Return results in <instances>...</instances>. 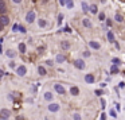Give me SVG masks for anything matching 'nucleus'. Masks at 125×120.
Segmentation results:
<instances>
[{"label":"nucleus","mask_w":125,"mask_h":120,"mask_svg":"<svg viewBox=\"0 0 125 120\" xmlns=\"http://www.w3.org/2000/svg\"><path fill=\"white\" fill-rule=\"evenodd\" d=\"M54 89H55V92L59 93V94H65V93H66L65 88L62 86L61 84H55V85H54Z\"/></svg>","instance_id":"nucleus-1"},{"label":"nucleus","mask_w":125,"mask_h":120,"mask_svg":"<svg viewBox=\"0 0 125 120\" xmlns=\"http://www.w3.org/2000/svg\"><path fill=\"white\" fill-rule=\"evenodd\" d=\"M26 20H27V23H32L34 20H35V12L34 11H30L26 15Z\"/></svg>","instance_id":"nucleus-2"},{"label":"nucleus","mask_w":125,"mask_h":120,"mask_svg":"<svg viewBox=\"0 0 125 120\" xmlns=\"http://www.w3.org/2000/svg\"><path fill=\"white\" fill-rule=\"evenodd\" d=\"M10 115H11V112L8 109H1L0 111V119H8Z\"/></svg>","instance_id":"nucleus-3"},{"label":"nucleus","mask_w":125,"mask_h":120,"mask_svg":"<svg viewBox=\"0 0 125 120\" xmlns=\"http://www.w3.org/2000/svg\"><path fill=\"white\" fill-rule=\"evenodd\" d=\"M16 73H18V76H20V77H23L26 73H27V69H26V66H19L16 69Z\"/></svg>","instance_id":"nucleus-4"},{"label":"nucleus","mask_w":125,"mask_h":120,"mask_svg":"<svg viewBox=\"0 0 125 120\" xmlns=\"http://www.w3.org/2000/svg\"><path fill=\"white\" fill-rule=\"evenodd\" d=\"M59 104H55V103H51L49 105V111L50 112H58V111H59Z\"/></svg>","instance_id":"nucleus-5"},{"label":"nucleus","mask_w":125,"mask_h":120,"mask_svg":"<svg viewBox=\"0 0 125 120\" xmlns=\"http://www.w3.org/2000/svg\"><path fill=\"white\" fill-rule=\"evenodd\" d=\"M74 65H75V68L79 69V70L85 69V62H83V60H77L75 62H74Z\"/></svg>","instance_id":"nucleus-6"},{"label":"nucleus","mask_w":125,"mask_h":120,"mask_svg":"<svg viewBox=\"0 0 125 120\" xmlns=\"http://www.w3.org/2000/svg\"><path fill=\"white\" fill-rule=\"evenodd\" d=\"M70 93L73 94V96H78V94H79V88L78 86H71L70 88Z\"/></svg>","instance_id":"nucleus-7"},{"label":"nucleus","mask_w":125,"mask_h":120,"mask_svg":"<svg viewBox=\"0 0 125 120\" xmlns=\"http://www.w3.org/2000/svg\"><path fill=\"white\" fill-rule=\"evenodd\" d=\"M85 81H86L87 84H93V82H94V76H93V74H86V76H85Z\"/></svg>","instance_id":"nucleus-8"},{"label":"nucleus","mask_w":125,"mask_h":120,"mask_svg":"<svg viewBox=\"0 0 125 120\" xmlns=\"http://www.w3.org/2000/svg\"><path fill=\"white\" fill-rule=\"evenodd\" d=\"M89 46H90L92 49H94V50L100 49V43H98V42H94V41H90V42H89Z\"/></svg>","instance_id":"nucleus-9"},{"label":"nucleus","mask_w":125,"mask_h":120,"mask_svg":"<svg viewBox=\"0 0 125 120\" xmlns=\"http://www.w3.org/2000/svg\"><path fill=\"white\" fill-rule=\"evenodd\" d=\"M61 47L63 50H69L70 49V43L67 42V41H62V43H61Z\"/></svg>","instance_id":"nucleus-10"},{"label":"nucleus","mask_w":125,"mask_h":120,"mask_svg":"<svg viewBox=\"0 0 125 120\" xmlns=\"http://www.w3.org/2000/svg\"><path fill=\"white\" fill-rule=\"evenodd\" d=\"M4 12H6V1L0 0V14H4Z\"/></svg>","instance_id":"nucleus-11"},{"label":"nucleus","mask_w":125,"mask_h":120,"mask_svg":"<svg viewBox=\"0 0 125 120\" xmlns=\"http://www.w3.org/2000/svg\"><path fill=\"white\" fill-rule=\"evenodd\" d=\"M55 60H57V62H58V64H62V62H65L66 57H65V55H62V54H58Z\"/></svg>","instance_id":"nucleus-12"},{"label":"nucleus","mask_w":125,"mask_h":120,"mask_svg":"<svg viewBox=\"0 0 125 120\" xmlns=\"http://www.w3.org/2000/svg\"><path fill=\"white\" fill-rule=\"evenodd\" d=\"M82 23H83V26H85V27H87V28L92 27V22H90V20H89L87 18H85V19L82 20Z\"/></svg>","instance_id":"nucleus-13"},{"label":"nucleus","mask_w":125,"mask_h":120,"mask_svg":"<svg viewBox=\"0 0 125 120\" xmlns=\"http://www.w3.org/2000/svg\"><path fill=\"white\" fill-rule=\"evenodd\" d=\"M0 22L3 23L4 26H7V24L10 23V19H8V16H1V18H0Z\"/></svg>","instance_id":"nucleus-14"},{"label":"nucleus","mask_w":125,"mask_h":120,"mask_svg":"<svg viewBox=\"0 0 125 120\" xmlns=\"http://www.w3.org/2000/svg\"><path fill=\"white\" fill-rule=\"evenodd\" d=\"M89 10H90V12H92V14H97V12H98V8H97V6H96V4H92V6L89 7Z\"/></svg>","instance_id":"nucleus-15"},{"label":"nucleus","mask_w":125,"mask_h":120,"mask_svg":"<svg viewBox=\"0 0 125 120\" xmlns=\"http://www.w3.org/2000/svg\"><path fill=\"white\" fill-rule=\"evenodd\" d=\"M38 73L40 74V76H46V73H47V71H46V69H44L43 66H39V68H38Z\"/></svg>","instance_id":"nucleus-16"},{"label":"nucleus","mask_w":125,"mask_h":120,"mask_svg":"<svg viewBox=\"0 0 125 120\" xmlns=\"http://www.w3.org/2000/svg\"><path fill=\"white\" fill-rule=\"evenodd\" d=\"M19 51L20 53H26V45L24 43H19Z\"/></svg>","instance_id":"nucleus-17"},{"label":"nucleus","mask_w":125,"mask_h":120,"mask_svg":"<svg viewBox=\"0 0 125 120\" xmlns=\"http://www.w3.org/2000/svg\"><path fill=\"white\" fill-rule=\"evenodd\" d=\"M15 55H16V53L12 51V50H8V51H7V57H10V58H14Z\"/></svg>","instance_id":"nucleus-18"},{"label":"nucleus","mask_w":125,"mask_h":120,"mask_svg":"<svg viewBox=\"0 0 125 120\" xmlns=\"http://www.w3.org/2000/svg\"><path fill=\"white\" fill-rule=\"evenodd\" d=\"M108 39L110 41V42H114V35H113L112 31H109V33H108Z\"/></svg>","instance_id":"nucleus-19"},{"label":"nucleus","mask_w":125,"mask_h":120,"mask_svg":"<svg viewBox=\"0 0 125 120\" xmlns=\"http://www.w3.org/2000/svg\"><path fill=\"white\" fill-rule=\"evenodd\" d=\"M39 27H46V24H47V23H46V20H44V19H39Z\"/></svg>","instance_id":"nucleus-20"},{"label":"nucleus","mask_w":125,"mask_h":120,"mask_svg":"<svg viewBox=\"0 0 125 120\" xmlns=\"http://www.w3.org/2000/svg\"><path fill=\"white\" fill-rule=\"evenodd\" d=\"M82 11H83V12H87V11H89V6H87L85 1L82 3Z\"/></svg>","instance_id":"nucleus-21"},{"label":"nucleus","mask_w":125,"mask_h":120,"mask_svg":"<svg viewBox=\"0 0 125 120\" xmlns=\"http://www.w3.org/2000/svg\"><path fill=\"white\" fill-rule=\"evenodd\" d=\"M110 71H112V74H116V73L118 71V69H117V66L114 65V64H113V66L110 68Z\"/></svg>","instance_id":"nucleus-22"},{"label":"nucleus","mask_w":125,"mask_h":120,"mask_svg":"<svg viewBox=\"0 0 125 120\" xmlns=\"http://www.w3.org/2000/svg\"><path fill=\"white\" fill-rule=\"evenodd\" d=\"M44 98H46V100H49V101H50V100L53 98V94H51L50 92H46V93H44Z\"/></svg>","instance_id":"nucleus-23"},{"label":"nucleus","mask_w":125,"mask_h":120,"mask_svg":"<svg viewBox=\"0 0 125 120\" xmlns=\"http://www.w3.org/2000/svg\"><path fill=\"white\" fill-rule=\"evenodd\" d=\"M66 6H67V8H73V7H74L73 0H67V1H66Z\"/></svg>","instance_id":"nucleus-24"},{"label":"nucleus","mask_w":125,"mask_h":120,"mask_svg":"<svg viewBox=\"0 0 125 120\" xmlns=\"http://www.w3.org/2000/svg\"><path fill=\"white\" fill-rule=\"evenodd\" d=\"M114 19H116V20H117V22H122V20H124V19H122V16H121V15H120V14H116V16H114Z\"/></svg>","instance_id":"nucleus-25"},{"label":"nucleus","mask_w":125,"mask_h":120,"mask_svg":"<svg viewBox=\"0 0 125 120\" xmlns=\"http://www.w3.org/2000/svg\"><path fill=\"white\" fill-rule=\"evenodd\" d=\"M98 19H100V20H105V14H104V12H100V15H98Z\"/></svg>","instance_id":"nucleus-26"},{"label":"nucleus","mask_w":125,"mask_h":120,"mask_svg":"<svg viewBox=\"0 0 125 120\" xmlns=\"http://www.w3.org/2000/svg\"><path fill=\"white\" fill-rule=\"evenodd\" d=\"M73 119H74V120H81V115H79V113H74Z\"/></svg>","instance_id":"nucleus-27"},{"label":"nucleus","mask_w":125,"mask_h":120,"mask_svg":"<svg viewBox=\"0 0 125 120\" xmlns=\"http://www.w3.org/2000/svg\"><path fill=\"white\" fill-rule=\"evenodd\" d=\"M112 62H113L114 65H118V64H120V60H118V58H113V60H112Z\"/></svg>","instance_id":"nucleus-28"},{"label":"nucleus","mask_w":125,"mask_h":120,"mask_svg":"<svg viewBox=\"0 0 125 120\" xmlns=\"http://www.w3.org/2000/svg\"><path fill=\"white\" fill-rule=\"evenodd\" d=\"M62 20H63V15L59 14V16H58V23H62Z\"/></svg>","instance_id":"nucleus-29"},{"label":"nucleus","mask_w":125,"mask_h":120,"mask_svg":"<svg viewBox=\"0 0 125 120\" xmlns=\"http://www.w3.org/2000/svg\"><path fill=\"white\" fill-rule=\"evenodd\" d=\"M12 30H14V31H19V24H14Z\"/></svg>","instance_id":"nucleus-30"},{"label":"nucleus","mask_w":125,"mask_h":120,"mask_svg":"<svg viewBox=\"0 0 125 120\" xmlns=\"http://www.w3.org/2000/svg\"><path fill=\"white\" fill-rule=\"evenodd\" d=\"M19 31L20 33H26V28L23 27V26H19Z\"/></svg>","instance_id":"nucleus-31"},{"label":"nucleus","mask_w":125,"mask_h":120,"mask_svg":"<svg viewBox=\"0 0 125 120\" xmlns=\"http://www.w3.org/2000/svg\"><path fill=\"white\" fill-rule=\"evenodd\" d=\"M110 116H112V117H117V116H116V111L112 109V111H110Z\"/></svg>","instance_id":"nucleus-32"},{"label":"nucleus","mask_w":125,"mask_h":120,"mask_svg":"<svg viewBox=\"0 0 125 120\" xmlns=\"http://www.w3.org/2000/svg\"><path fill=\"white\" fill-rule=\"evenodd\" d=\"M63 31H66V33H71V28L69 27V26H66V27H65V30H63Z\"/></svg>","instance_id":"nucleus-33"},{"label":"nucleus","mask_w":125,"mask_h":120,"mask_svg":"<svg viewBox=\"0 0 125 120\" xmlns=\"http://www.w3.org/2000/svg\"><path fill=\"white\" fill-rule=\"evenodd\" d=\"M96 94H97V96H101V94H102V90L97 89V90H96Z\"/></svg>","instance_id":"nucleus-34"},{"label":"nucleus","mask_w":125,"mask_h":120,"mask_svg":"<svg viewBox=\"0 0 125 120\" xmlns=\"http://www.w3.org/2000/svg\"><path fill=\"white\" fill-rule=\"evenodd\" d=\"M83 55H85V57H90V51H85Z\"/></svg>","instance_id":"nucleus-35"},{"label":"nucleus","mask_w":125,"mask_h":120,"mask_svg":"<svg viewBox=\"0 0 125 120\" xmlns=\"http://www.w3.org/2000/svg\"><path fill=\"white\" fill-rule=\"evenodd\" d=\"M101 104H102L101 107H102V108H105V100H104V98H101Z\"/></svg>","instance_id":"nucleus-36"},{"label":"nucleus","mask_w":125,"mask_h":120,"mask_svg":"<svg viewBox=\"0 0 125 120\" xmlns=\"http://www.w3.org/2000/svg\"><path fill=\"white\" fill-rule=\"evenodd\" d=\"M46 64L49 66H53V61H46Z\"/></svg>","instance_id":"nucleus-37"},{"label":"nucleus","mask_w":125,"mask_h":120,"mask_svg":"<svg viewBox=\"0 0 125 120\" xmlns=\"http://www.w3.org/2000/svg\"><path fill=\"white\" fill-rule=\"evenodd\" d=\"M118 85H120V88H121V89H122V88L125 86V82H120Z\"/></svg>","instance_id":"nucleus-38"},{"label":"nucleus","mask_w":125,"mask_h":120,"mask_svg":"<svg viewBox=\"0 0 125 120\" xmlns=\"http://www.w3.org/2000/svg\"><path fill=\"white\" fill-rule=\"evenodd\" d=\"M106 24H108V26H112V20H110V19H109V20H106Z\"/></svg>","instance_id":"nucleus-39"},{"label":"nucleus","mask_w":125,"mask_h":120,"mask_svg":"<svg viewBox=\"0 0 125 120\" xmlns=\"http://www.w3.org/2000/svg\"><path fill=\"white\" fill-rule=\"evenodd\" d=\"M59 1H61V4H62V6H65V4H66V0H59Z\"/></svg>","instance_id":"nucleus-40"},{"label":"nucleus","mask_w":125,"mask_h":120,"mask_svg":"<svg viewBox=\"0 0 125 120\" xmlns=\"http://www.w3.org/2000/svg\"><path fill=\"white\" fill-rule=\"evenodd\" d=\"M3 74H4V71H3L1 69H0V80H1V77H3Z\"/></svg>","instance_id":"nucleus-41"},{"label":"nucleus","mask_w":125,"mask_h":120,"mask_svg":"<svg viewBox=\"0 0 125 120\" xmlns=\"http://www.w3.org/2000/svg\"><path fill=\"white\" fill-rule=\"evenodd\" d=\"M3 27H4V24H3V23L0 22V31H1V30H3Z\"/></svg>","instance_id":"nucleus-42"},{"label":"nucleus","mask_w":125,"mask_h":120,"mask_svg":"<svg viewBox=\"0 0 125 120\" xmlns=\"http://www.w3.org/2000/svg\"><path fill=\"white\" fill-rule=\"evenodd\" d=\"M12 1H14V3H16V4H18V3H20L22 0H12Z\"/></svg>","instance_id":"nucleus-43"},{"label":"nucleus","mask_w":125,"mask_h":120,"mask_svg":"<svg viewBox=\"0 0 125 120\" xmlns=\"http://www.w3.org/2000/svg\"><path fill=\"white\" fill-rule=\"evenodd\" d=\"M101 120H105V113L101 115Z\"/></svg>","instance_id":"nucleus-44"},{"label":"nucleus","mask_w":125,"mask_h":120,"mask_svg":"<svg viewBox=\"0 0 125 120\" xmlns=\"http://www.w3.org/2000/svg\"><path fill=\"white\" fill-rule=\"evenodd\" d=\"M0 120H8V119H0Z\"/></svg>","instance_id":"nucleus-45"}]
</instances>
